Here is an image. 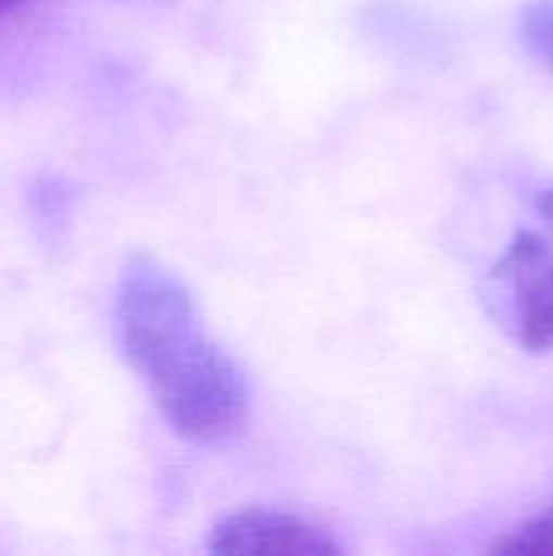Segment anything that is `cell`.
<instances>
[{
  "instance_id": "3",
  "label": "cell",
  "mask_w": 553,
  "mask_h": 556,
  "mask_svg": "<svg viewBox=\"0 0 553 556\" xmlns=\"http://www.w3.org/2000/svg\"><path fill=\"white\" fill-rule=\"evenodd\" d=\"M209 547L225 556H332L339 544L316 525L271 508H248L225 518Z\"/></svg>"
},
{
  "instance_id": "2",
  "label": "cell",
  "mask_w": 553,
  "mask_h": 556,
  "mask_svg": "<svg viewBox=\"0 0 553 556\" xmlns=\"http://www.w3.org/2000/svg\"><path fill=\"white\" fill-rule=\"evenodd\" d=\"M492 316L525 352L553 349V189L535 199V222L518 228L486 277Z\"/></svg>"
},
{
  "instance_id": "5",
  "label": "cell",
  "mask_w": 553,
  "mask_h": 556,
  "mask_svg": "<svg viewBox=\"0 0 553 556\" xmlns=\"http://www.w3.org/2000/svg\"><path fill=\"white\" fill-rule=\"evenodd\" d=\"M521 42L553 68V0H531L521 13Z\"/></svg>"
},
{
  "instance_id": "4",
  "label": "cell",
  "mask_w": 553,
  "mask_h": 556,
  "mask_svg": "<svg viewBox=\"0 0 553 556\" xmlns=\"http://www.w3.org/2000/svg\"><path fill=\"white\" fill-rule=\"evenodd\" d=\"M499 554H553V502L535 511L515 531H508L499 544Z\"/></svg>"
},
{
  "instance_id": "1",
  "label": "cell",
  "mask_w": 553,
  "mask_h": 556,
  "mask_svg": "<svg viewBox=\"0 0 553 556\" xmlns=\"http://www.w3.org/2000/svg\"><path fill=\"white\" fill-rule=\"evenodd\" d=\"M114 329L127 365L173 433L192 443H222L244 430L248 378L209 336L189 287L173 270L153 257H134L117 283Z\"/></svg>"
},
{
  "instance_id": "6",
  "label": "cell",
  "mask_w": 553,
  "mask_h": 556,
  "mask_svg": "<svg viewBox=\"0 0 553 556\" xmlns=\"http://www.w3.org/2000/svg\"><path fill=\"white\" fill-rule=\"evenodd\" d=\"M26 0H0V16H7V13H13L16 7H23Z\"/></svg>"
}]
</instances>
